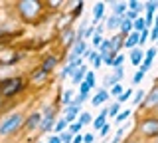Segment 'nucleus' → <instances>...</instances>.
Segmentation results:
<instances>
[{
    "label": "nucleus",
    "mask_w": 158,
    "mask_h": 143,
    "mask_svg": "<svg viewBox=\"0 0 158 143\" xmlns=\"http://www.w3.org/2000/svg\"><path fill=\"white\" fill-rule=\"evenodd\" d=\"M107 131H109V125H105V127L101 129V135H107Z\"/></svg>",
    "instance_id": "53"
},
{
    "label": "nucleus",
    "mask_w": 158,
    "mask_h": 143,
    "mask_svg": "<svg viewBox=\"0 0 158 143\" xmlns=\"http://www.w3.org/2000/svg\"><path fill=\"white\" fill-rule=\"evenodd\" d=\"M91 34H93V28H87V30H85V36H83V38H89Z\"/></svg>",
    "instance_id": "52"
},
{
    "label": "nucleus",
    "mask_w": 158,
    "mask_h": 143,
    "mask_svg": "<svg viewBox=\"0 0 158 143\" xmlns=\"http://www.w3.org/2000/svg\"><path fill=\"white\" fill-rule=\"evenodd\" d=\"M142 56H144V54H142V50H132V52H131V62L135 64V66H138V64L142 62Z\"/></svg>",
    "instance_id": "20"
},
{
    "label": "nucleus",
    "mask_w": 158,
    "mask_h": 143,
    "mask_svg": "<svg viewBox=\"0 0 158 143\" xmlns=\"http://www.w3.org/2000/svg\"><path fill=\"white\" fill-rule=\"evenodd\" d=\"M77 113H79V107H77V105H69L67 109H65V117H63V119H65V121L69 123V125H71L73 119L77 117Z\"/></svg>",
    "instance_id": "10"
},
{
    "label": "nucleus",
    "mask_w": 158,
    "mask_h": 143,
    "mask_svg": "<svg viewBox=\"0 0 158 143\" xmlns=\"http://www.w3.org/2000/svg\"><path fill=\"white\" fill-rule=\"evenodd\" d=\"M111 93H113V96H117V97H121L123 93H125V90H123V86H121V83H117V86H113Z\"/></svg>",
    "instance_id": "30"
},
{
    "label": "nucleus",
    "mask_w": 158,
    "mask_h": 143,
    "mask_svg": "<svg viewBox=\"0 0 158 143\" xmlns=\"http://www.w3.org/2000/svg\"><path fill=\"white\" fill-rule=\"evenodd\" d=\"M75 70H77V68L73 66V64H67V66L63 68V72L59 74V78H61V80H63V78H67V76H73V72H75Z\"/></svg>",
    "instance_id": "23"
},
{
    "label": "nucleus",
    "mask_w": 158,
    "mask_h": 143,
    "mask_svg": "<svg viewBox=\"0 0 158 143\" xmlns=\"http://www.w3.org/2000/svg\"><path fill=\"white\" fill-rule=\"evenodd\" d=\"M144 135H158V119H148L140 125Z\"/></svg>",
    "instance_id": "4"
},
{
    "label": "nucleus",
    "mask_w": 158,
    "mask_h": 143,
    "mask_svg": "<svg viewBox=\"0 0 158 143\" xmlns=\"http://www.w3.org/2000/svg\"><path fill=\"white\" fill-rule=\"evenodd\" d=\"M123 135H125V129H118V131H117V135H115V139H113L111 143H118V141H121V137H123Z\"/></svg>",
    "instance_id": "46"
},
{
    "label": "nucleus",
    "mask_w": 158,
    "mask_h": 143,
    "mask_svg": "<svg viewBox=\"0 0 158 143\" xmlns=\"http://www.w3.org/2000/svg\"><path fill=\"white\" fill-rule=\"evenodd\" d=\"M128 8H131L132 12H138V10H140V2H136V0H131V2H128Z\"/></svg>",
    "instance_id": "39"
},
{
    "label": "nucleus",
    "mask_w": 158,
    "mask_h": 143,
    "mask_svg": "<svg viewBox=\"0 0 158 143\" xmlns=\"http://www.w3.org/2000/svg\"><path fill=\"white\" fill-rule=\"evenodd\" d=\"M132 26H135V30L140 34L142 30H146V20H144V18H136V20L132 22Z\"/></svg>",
    "instance_id": "22"
},
{
    "label": "nucleus",
    "mask_w": 158,
    "mask_h": 143,
    "mask_svg": "<svg viewBox=\"0 0 158 143\" xmlns=\"http://www.w3.org/2000/svg\"><path fill=\"white\" fill-rule=\"evenodd\" d=\"M85 82L89 83V87H93V86H95V74H93V72H87V76H85Z\"/></svg>",
    "instance_id": "35"
},
{
    "label": "nucleus",
    "mask_w": 158,
    "mask_h": 143,
    "mask_svg": "<svg viewBox=\"0 0 158 143\" xmlns=\"http://www.w3.org/2000/svg\"><path fill=\"white\" fill-rule=\"evenodd\" d=\"M73 36H75V34H73L71 30H67L65 36H63V44H65V46H71V44L75 42V40H73Z\"/></svg>",
    "instance_id": "25"
},
{
    "label": "nucleus",
    "mask_w": 158,
    "mask_h": 143,
    "mask_svg": "<svg viewBox=\"0 0 158 143\" xmlns=\"http://www.w3.org/2000/svg\"><path fill=\"white\" fill-rule=\"evenodd\" d=\"M121 22H123V16H115V14H113L111 18H107V30H115V28H121Z\"/></svg>",
    "instance_id": "11"
},
{
    "label": "nucleus",
    "mask_w": 158,
    "mask_h": 143,
    "mask_svg": "<svg viewBox=\"0 0 158 143\" xmlns=\"http://www.w3.org/2000/svg\"><path fill=\"white\" fill-rule=\"evenodd\" d=\"M85 76H87V66H81L73 72V82L75 83H83L85 82Z\"/></svg>",
    "instance_id": "8"
},
{
    "label": "nucleus",
    "mask_w": 158,
    "mask_h": 143,
    "mask_svg": "<svg viewBox=\"0 0 158 143\" xmlns=\"http://www.w3.org/2000/svg\"><path fill=\"white\" fill-rule=\"evenodd\" d=\"M81 141H83L81 135H73V143H81Z\"/></svg>",
    "instance_id": "51"
},
{
    "label": "nucleus",
    "mask_w": 158,
    "mask_h": 143,
    "mask_svg": "<svg viewBox=\"0 0 158 143\" xmlns=\"http://www.w3.org/2000/svg\"><path fill=\"white\" fill-rule=\"evenodd\" d=\"M87 52V46H85V42L83 40H75V44H73V50H71V54L73 56H83V54Z\"/></svg>",
    "instance_id": "9"
},
{
    "label": "nucleus",
    "mask_w": 158,
    "mask_h": 143,
    "mask_svg": "<svg viewBox=\"0 0 158 143\" xmlns=\"http://www.w3.org/2000/svg\"><path fill=\"white\" fill-rule=\"evenodd\" d=\"M142 100H144V92L140 90V92H136V93H135V100H132V103H140Z\"/></svg>",
    "instance_id": "41"
},
{
    "label": "nucleus",
    "mask_w": 158,
    "mask_h": 143,
    "mask_svg": "<svg viewBox=\"0 0 158 143\" xmlns=\"http://www.w3.org/2000/svg\"><path fill=\"white\" fill-rule=\"evenodd\" d=\"M93 44H95V46H101V44H103L101 34H95V36H93Z\"/></svg>",
    "instance_id": "47"
},
{
    "label": "nucleus",
    "mask_w": 158,
    "mask_h": 143,
    "mask_svg": "<svg viewBox=\"0 0 158 143\" xmlns=\"http://www.w3.org/2000/svg\"><path fill=\"white\" fill-rule=\"evenodd\" d=\"M148 38H150V32H148V28H146V30H142V32H140V42H138V44H144Z\"/></svg>",
    "instance_id": "42"
},
{
    "label": "nucleus",
    "mask_w": 158,
    "mask_h": 143,
    "mask_svg": "<svg viewBox=\"0 0 158 143\" xmlns=\"http://www.w3.org/2000/svg\"><path fill=\"white\" fill-rule=\"evenodd\" d=\"M144 105L146 107H156L158 105V87H154V90L148 93V97L144 100Z\"/></svg>",
    "instance_id": "7"
},
{
    "label": "nucleus",
    "mask_w": 158,
    "mask_h": 143,
    "mask_svg": "<svg viewBox=\"0 0 158 143\" xmlns=\"http://www.w3.org/2000/svg\"><path fill=\"white\" fill-rule=\"evenodd\" d=\"M107 100H109V93H107L105 90H101L95 97H93V105H101V103H103V101H107Z\"/></svg>",
    "instance_id": "17"
},
{
    "label": "nucleus",
    "mask_w": 158,
    "mask_h": 143,
    "mask_svg": "<svg viewBox=\"0 0 158 143\" xmlns=\"http://www.w3.org/2000/svg\"><path fill=\"white\" fill-rule=\"evenodd\" d=\"M18 8H20V12H22L26 18H32V16H36V14H38L40 4L38 2H32V0H24V2H18Z\"/></svg>",
    "instance_id": "2"
},
{
    "label": "nucleus",
    "mask_w": 158,
    "mask_h": 143,
    "mask_svg": "<svg viewBox=\"0 0 158 143\" xmlns=\"http://www.w3.org/2000/svg\"><path fill=\"white\" fill-rule=\"evenodd\" d=\"M79 123H81V125H87V123H91V113L83 111L81 115H79Z\"/></svg>",
    "instance_id": "26"
},
{
    "label": "nucleus",
    "mask_w": 158,
    "mask_h": 143,
    "mask_svg": "<svg viewBox=\"0 0 158 143\" xmlns=\"http://www.w3.org/2000/svg\"><path fill=\"white\" fill-rule=\"evenodd\" d=\"M127 12V4L125 2H113V14L115 16H121V14Z\"/></svg>",
    "instance_id": "16"
},
{
    "label": "nucleus",
    "mask_w": 158,
    "mask_h": 143,
    "mask_svg": "<svg viewBox=\"0 0 158 143\" xmlns=\"http://www.w3.org/2000/svg\"><path fill=\"white\" fill-rule=\"evenodd\" d=\"M93 66H95V68H99V66H101V64H103V58H101V54H99V52H95V56H93Z\"/></svg>",
    "instance_id": "37"
},
{
    "label": "nucleus",
    "mask_w": 158,
    "mask_h": 143,
    "mask_svg": "<svg viewBox=\"0 0 158 143\" xmlns=\"http://www.w3.org/2000/svg\"><path fill=\"white\" fill-rule=\"evenodd\" d=\"M85 100H87V96H81V93H79V96H77V97H73V101H71V105H77V107H79V105H81V103H83V101H85Z\"/></svg>",
    "instance_id": "36"
},
{
    "label": "nucleus",
    "mask_w": 158,
    "mask_h": 143,
    "mask_svg": "<svg viewBox=\"0 0 158 143\" xmlns=\"http://www.w3.org/2000/svg\"><path fill=\"white\" fill-rule=\"evenodd\" d=\"M40 123H42V115H40V113H32V115L28 117V121H26V127L28 129H34V127H38Z\"/></svg>",
    "instance_id": "12"
},
{
    "label": "nucleus",
    "mask_w": 158,
    "mask_h": 143,
    "mask_svg": "<svg viewBox=\"0 0 158 143\" xmlns=\"http://www.w3.org/2000/svg\"><path fill=\"white\" fill-rule=\"evenodd\" d=\"M56 62H57L56 58H48V60L44 62V70H46V72H49V70H52L53 66H56Z\"/></svg>",
    "instance_id": "27"
},
{
    "label": "nucleus",
    "mask_w": 158,
    "mask_h": 143,
    "mask_svg": "<svg viewBox=\"0 0 158 143\" xmlns=\"http://www.w3.org/2000/svg\"><path fill=\"white\" fill-rule=\"evenodd\" d=\"M118 115V103H113V107L109 109V117H117Z\"/></svg>",
    "instance_id": "40"
},
{
    "label": "nucleus",
    "mask_w": 158,
    "mask_h": 143,
    "mask_svg": "<svg viewBox=\"0 0 158 143\" xmlns=\"http://www.w3.org/2000/svg\"><path fill=\"white\" fill-rule=\"evenodd\" d=\"M138 42H140V34H138V32H131V34H128V38L125 40V46L127 48H135Z\"/></svg>",
    "instance_id": "13"
},
{
    "label": "nucleus",
    "mask_w": 158,
    "mask_h": 143,
    "mask_svg": "<svg viewBox=\"0 0 158 143\" xmlns=\"http://www.w3.org/2000/svg\"><path fill=\"white\" fill-rule=\"evenodd\" d=\"M127 117H131V109H127V111H121V113H118V115H117V123H123V121L127 119Z\"/></svg>",
    "instance_id": "32"
},
{
    "label": "nucleus",
    "mask_w": 158,
    "mask_h": 143,
    "mask_svg": "<svg viewBox=\"0 0 158 143\" xmlns=\"http://www.w3.org/2000/svg\"><path fill=\"white\" fill-rule=\"evenodd\" d=\"M71 101H73V92L71 90H67L65 93H63V105H71Z\"/></svg>",
    "instance_id": "24"
},
{
    "label": "nucleus",
    "mask_w": 158,
    "mask_h": 143,
    "mask_svg": "<svg viewBox=\"0 0 158 143\" xmlns=\"http://www.w3.org/2000/svg\"><path fill=\"white\" fill-rule=\"evenodd\" d=\"M22 123V115L20 113H14V115H8L6 119L0 123V135H8V133L16 131Z\"/></svg>",
    "instance_id": "1"
},
{
    "label": "nucleus",
    "mask_w": 158,
    "mask_h": 143,
    "mask_svg": "<svg viewBox=\"0 0 158 143\" xmlns=\"http://www.w3.org/2000/svg\"><path fill=\"white\" fill-rule=\"evenodd\" d=\"M49 143H61V137H57V135H53L52 139H49Z\"/></svg>",
    "instance_id": "50"
},
{
    "label": "nucleus",
    "mask_w": 158,
    "mask_h": 143,
    "mask_svg": "<svg viewBox=\"0 0 158 143\" xmlns=\"http://www.w3.org/2000/svg\"><path fill=\"white\" fill-rule=\"evenodd\" d=\"M61 143H73V133H71V131H63Z\"/></svg>",
    "instance_id": "31"
},
{
    "label": "nucleus",
    "mask_w": 158,
    "mask_h": 143,
    "mask_svg": "<svg viewBox=\"0 0 158 143\" xmlns=\"http://www.w3.org/2000/svg\"><path fill=\"white\" fill-rule=\"evenodd\" d=\"M93 139H95V137H93V133H87V135L83 137V141H85V143H93Z\"/></svg>",
    "instance_id": "48"
},
{
    "label": "nucleus",
    "mask_w": 158,
    "mask_h": 143,
    "mask_svg": "<svg viewBox=\"0 0 158 143\" xmlns=\"http://www.w3.org/2000/svg\"><path fill=\"white\" fill-rule=\"evenodd\" d=\"M123 60H125V58H123V56H118V54H117L115 62H113V68H121V64H123Z\"/></svg>",
    "instance_id": "45"
},
{
    "label": "nucleus",
    "mask_w": 158,
    "mask_h": 143,
    "mask_svg": "<svg viewBox=\"0 0 158 143\" xmlns=\"http://www.w3.org/2000/svg\"><path fill=\"white\" fill-rule=\"evenodd\" d=\"M81 127H83V125H81V123H79V121H73L71 125H69V131H71L73 135H77V133L81 131Z\"/></svg>",
    "instance_id": "29"
},
{
    "label": "nucleus",
    "mask_w": 158,
    "mask_h": 143,
    "mask_svg": "<svg viewBox=\"0 0 158 143\" xmlns=\"http://www.w3.org/2000/svg\"><path fill=\"white\" fill-rule=\"evenodd\" d=\"M20 86H22V80H20V78L8 80V82H4V83H2V93H4V96H12L14 92H18V90H20Z\"/></svg>",
    "instance_id": "3"
},
{
    "label": "nucleus",
    "mask_w": 158,
    "mask_h": 143,
    "mask_svg": "<svg viewBox=\"0 0 158 143\" xmlns=\"http://www.w3.org/2000/svg\"><path fill=\"white\" fill-rule=\"evenodd\" d=\"M46 76H48V72L42 68V70H38V72H36V76H34V82H42Z\"/></svg>",
    "instance_id": "33"
},
{
    "label": "nucleus",
    "mask_w": 158,
    "mask_h": 143,
    "mask_svg": "<svg viewBox=\"0 0 158 143\" xmlns=\"http://www.w3.org/2000/svg\"><path fill=\"white\" fill-rule=\"evenodd\" d=\"M123 44H125V42H123V38H121V36L111 38V52H113V54H117V50L123 46Z\"/></svg>",
    "instance_id": "19"
},
{
    "label": "nucleus",
    "mask_w": 158,
    "mask_h": 143,
    "mask_svg": "<svg viewBox=\"0 0 158 143\" xmlns=\"http://www.w3.org/2000/svg\"><path fill=\"white\" fill-rule=\"evenodd\" d=\"M89 90H91V87H89V83H87V82L79 83V92H81V96H87V93H89Z\"/></svg>",
    "instance_id": "38"
},
{
    "label": "nucleus",
    "mask_w": 158,
    "mask_h": 143,
    "mask_svg": "<svg viewBox=\"0 0 158 143\" xmlns=\"http://www.w3.org/2000/svg\"><path fill=\"white\" fill-rule=\"evenodd\" d=\"M144 6H146L148 14H154V10L158 8V2H156V0H150V2H146V4H144Z\"/></svg>",
    "instance_id": "28"
},
{
    "label": "nucleus",
    "mask_w": 158,
    "mask_h": 143,
    "mask_svg": "<svg viewBox=\"0 0 158 143\" xmlns=\"http://www.w3.org/2000/svg\"><path fill=\"white\" fill-rule=\"evenodd\" d=\"M154 56H156V48H148L146 54H144V66L150 68V64H152V60H154Z\"/></svg>",
    "instance_id": "18"
},
{
    "label": "nucleus",
    "mask_w": 158,
    "mask_h": 143,
    "mask_svg": "<svg viewBox=\"0 0 158 143\" xmlns=\"http://www.w3.org/2000/svg\"><path fill=\"white\" fill-rule=\"evenodd\" d=\"M81 10H83V2H79V6H77V10L73 12V16H77V14H81Z\"/></svg>",
    "instance_id": "49"
},
{
    "label": "nucleus",
    "mask_w": 158,
    "mask_h": 143,
    "mask_svg": "<svg viewBox=\"0 0 158 143\" xmlns=\"http://www.w3.org/2000/svg\"><path fill=\"white\" fill-rule=\"evenodd\" d=\"M103 10H105V4H103V2H97L95 8H93V20H95V24H97L99 18L103 16Z\"/></svg>",
    "instance_id": "15"
},
{
    "label": "nucleus",
    "mask_w": 158,
    "mask_h": 143,
    "mask_svg": "<svg viewBox=\"0 0 158 143\" xmlns=\"http://www.w3.org/2000/svg\"><path fill=\"white\" fill-rule=\"evenodd\" d=\"M123 76H125V74H123V68H115V72H113L111 76L105 78V87H109V86H117L118 80H121Z\"/></svg>",
    "instance_id": "6"
},
{
    "label": "nucleus",
    "mask_w": 158,
    "mask_h": 143,
    "mask_svg": "<svg viewBox=\"0 0 158 143\" xmlns=\"http://www.w3.org/2000/svg\"><path fill=\"white\" fill-rule=\"evenodd\" d=\"M132 22L128 20V18H123V22H121V32L123 34H131V30H132Z\"/></svg>",
    "instance_id": "21"
},
{
    "label": "nucleus",
    "mask_w": 158,
    "mask_h": 143,
    "mask_svg": "<svg viewBox=\"0 0 158 143\" xmlns=\"http://www.w3.org/2000/svg\"><path fill=\"white\" fill-rule=\"evenodd\" d=\"M40 127H42V131H49L53 127V107H46V117L42 119Z\"/></svg>",
    "instance_id": "5"
},
{
    "label": "nucleus",
    "mask_w": 158,
    "mask_h": 143,
    "mask_svg": "<svg viewBox=\"0 0 158 143\" xmlns=\"http://www.w3.org/2000/svg\"><path fill=\"white\" fill-rule=\"evenodd\" d=\"M69 125V123L65 121V119H59L57 123H56V131H59V133H61V131H65V127Z\"/></svg>",
    "instance_id": "34"
},
{
    "label": "nucleus",
    "mask_w": 158,
    "mask_h": 143,
    "mask_svg": "<svg viewBox=\"0 0 158 143\" xmlns=\"http://www.w3.org/2000/svg\"><path fill=\"white\" fill-rule=\"evenodd\" d=\"M109 117V109H103L101 111V115L97 117L95 121H93V125H95V129H103V127H105V119Z\"/></svg>",
    "instance_id": "14"
},
{
    "label": "nucleus",
    "mask_w": 158,
    "mask_h": 143,
    "mask_svg": "<svg viewBox=\"0 0 158 143\" xmlns=\"http://www.w3.org/2000/svg\"><path fill=\"white\" fill-rule=\"evenodd\" d=\"M142 78H144V72H140V70H138V72L135 74V78H132V82H135V83H140Z\"/></svg>",
    "instance_id": "43"
},
{
    "label": "nucleus",
    "mask_w": 158,
    "mask_h": 143,
    "mask_svg": "<svg viewBox=\"0 0 158 143\" xmlns=\"http://www.w3.org/2000/svg\"><path fill=\"white\" fill-rule=\"evenodd\" d=\"M131 96H132V90H127V92L123 93L121 97H118V103H121V101H127V100H128V97H131Z\"/></svg>",
    "instance_id": "44"
}]
</instances>
